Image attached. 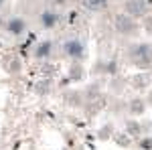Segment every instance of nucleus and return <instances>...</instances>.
<instances>
[{
    "label": "nucleus",
    "instance_id": "obj_1",
    "mask_svg": "<svg viewBox=\"0 0 152 150\" xmlns=\"http://www.w3.org/2000/svg\"><path fill=\"white\" fill-rule=\"evenodd\" d=\"M63 51H65V55H69L73 61H81V59L85 57V45H83L81 41H77V39L67 41V43L63 45Z\"/></svg>",
    "mask_w": 152,
    "mask_h": 150
},
{
    "label": "nucleus",
    "instance_id": "obj_2",
    "mask_svg": "<svg viewBox=\"0 0 152 150\" xmlns=\"http://www.w3.org/2000/svg\"><path fill=\"white\" fill-rule=\"evenodd\" d=\"M81 2L89 12H99V10H104L105 6H107L110 0H81Z\"/></svg>",
    "mask_w": 152,
    "mask_h": 150
},
{
    "label": "nucleus",
    "instance_id": "obj_3",
    "mask_svg": "<svg viewBox=\"0 0 152 150\" xmlns=\"http://www.w3.org/2000/svg\"><path fill=\"white\" fill-rule=\"evenodd\" d=\"M8 26H10V33H20V31L24 29V23L20 20V18H12Z\"/></svg>",
    "mask_w": 152,
    "mask_h": 150
},
{
    "label": "nucleus",
    "instance_id": "obj_4",
    "mask_svg": "<svg viewBox=\"0 0 152 150\" xmlns=\"http://www.w3.org/2000/svg\"><path fill=\"white\" fill-rule=\"evenodd\" d=\"M41 20H43L45 26H53V24L57 23V16H55V14H51V12H45V14L41 16Z\"/></svg>",
    "mask_w": 152,
    "mask_h": 150
},
{
    "label": "nucleus",
    "instance_id": "obj_5",
    "mask_svg": "<svg viewBox=\"0 0 152 150\" xmlns=\"http://www.w3.org/2000/svg\"><path fill=\"white\" fill-rule=\"evenodd\" d=\"M49 51H51V43H41L39 45V49H37V57H47L49 55Z\"/></svg>",
    "mask_w": 152,
    "mask_h": 150
},
{
    "label": "nucleus",
    "instance_id": "obj_6",
    "mask_svg": "<svg viewBox=\"0 0 152 150\" xmlns=\"http://www.w3.org/2000/svg\"><path fill=\"white\" fill-rule=\"evenodd\" d=\"M53 2H59V4H61V2H65V0H53Z\"/></svg>",
    "mask_w": 152,
    "mask_h": 150
},
{
    "label": "nucleus",
    "instance_id": "obj_7",
    "mask_svg": "<svg viewBox=\"0 0 152 150\" xmlns=\"http://www.w3.org/2000/svg\"><path fill=\"white\" fill-rule=\"evenodd\" d=\"M0 4H2V0H0Z\"/></svg>",
    "mask_w": 152,
    "mask_h": 150
}]
</instances>
